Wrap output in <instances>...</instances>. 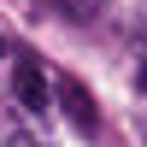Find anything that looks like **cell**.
<instances>
[{"label": "cell", "instance_id": "6da1fadb", "mask_svg": "<svg viewBox=\"0 0 147 147\" xmlns=\"http://www.w3.org/2000/svg\"><path fill=\"white\" fill-rule=\"evenodd\" d=\"M12 88H18V100L30 106V112H41V106H47V77H41V59H18V65H12Z\"/></svg>", "mask_w": 147, "mask_h": 147}, {"label": "cell", "instance_id": "7a4b0ae2", "mask_svg": "<svg viewBox=\"0 0 147 147\" xmlns=\"http://www.w3.org/2000/svg\"><path fill=\"white\" fill-rule=\"evenodd\" d=\"M59 106H65V118H71V124H77V129H94V124H100V112H94V94L88 88H82V82H59Z\"/></svg>", "mask_w": 147, "mask_h": 147}]
</instances>
